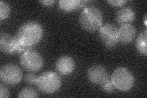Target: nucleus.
<instances>
[{
	"instance_id": "f257e3e1",
	"label": "nucleus",
	"mask_w": 147,
	"mask_h": 98,
	"mask_svg": "<svg viewBox=\"0 0 147 98\" xmlns=\"http://www.w3.org/2000/svg\"><path fill=\"white\" fill-rule=\"evenodd\" d=\"M44 35L43 28L39 23L27 22L18 28L16 38L22 44L31 47L39 43Z\"/></svg>"
},
{
	"instance_id": "f03ea898",
	"label": "nucleus",
	"mask_w": 147,
	"mask_h": 98,
	"mask_svg": "<svg viewBox=\"0 0 147 98\" xmlns=\"http://www.w3.org/2000/svg\"><path fill=\"white\" fill-rule=\"evenodd\" d=\"M102 20V14L99 9L88 7L82 11L79 17V23L81 27L85 31L94 32L101 27Z\"/></svg>"
},
{
	"instance_id": "7ed1b4c3",
	"label": "nucleus",
	"mask_w": 147,
	"mask_h": 98,
	"mask_svg": "<svg viewBox=\"0 0 147 98\" xmlns=\"http://www.w3.org/2000/svg\"><path fill=\"white\" fill-rule=\"evenodd\" d=\"M36 85L41 92L51 94L60 88L61 80L57 73L53 71H46L38 77Z\"/></svg>"
},
{
	"instance_id": "20e7f679",
	"label": "nucleus",
	"mask_w": 147,
	"mask_h": 98,
	"mask_svg": "<svg viewBox=\"0 0 147 98\" xmlns=\"http://www.w3.org/2000/svg\"><path fill=\"white\" fill-rule=\"evenodd\" d=\"M114 87L117 89L127 91L134 85V77L128 69L120 67L115 69L110 77Z\"/></svg>"
},
{
	"instance_id": "39448f33",
	"label": "nucleus",
	"mask_w": 147,
	"mask_h": 98,
	"mask_svg": "<svg viewBox=\"0 0 147 98\" xmlns=\"http://www.w3.org/2000/svg\"><path fill=\"white\" fill-rule=\"evenodd\" d=\"M20 63L26 71L37 72L42 68L44 62L42 56L38 51L30 49L22 54Z\"/></svg>"
},
{
	"instance_id": "423d86ee",
	"label": "nucleus",
	"mask_w": 147,
	"mask_h": 98,
	"mask_svg": "<svg viewBox=\"0 0 147 98\" xmlns=\"http://www.w3.org/2000/svg\"><path fill=\"white\" fill-rule=\"evenodd\" d=\"M118 36V28L111 23L105 24L99 28V39L102 44L109 49H114L119 43Z\"/></svg>"
},
{
	"instance_id": "0eeeda50",
	"label": "nucleus",
	"mask_w": 147,
	"mask_h": 98,
	"mask_svg": "<svg viewBox=\"0 0 147 98\" xmlns=\"http://www.w3.org/2000/svg\"><path fill=\"white\" fill-rule=\"evenodd\" d=\"M22 77L23 74L20 68L15 64L4 65L0 70L1 80L7 85H17L21 81Z\"/></svg>"
},
{
	"instance_id": "6e6552de",
	"label": "nucleus",
	"mask_w": 147,
	"mask_h": 98,
	"mask_svg": "<svg viewBox=\"0 0 147 98\" xmlns=\"http://www.w3.org/2000/svg\"><path fill=\"white\" fill-rule=\"evenodd\" d=\"M76 68L75 61L69 56L59 57L55 63V68L57 72L63 76L69 75L74 71Z\"/></svg>"
},
{
	"instance_id": "1a4fd4ad",
	"label": "nucleus",
	"mask_w": 147,
	"mask_h": 98,
	"mask_svg": "<svg viewBox=\"0 0 147 98\" xmlns=\"http://www.w3.org/2000/svg\"><path fill=\"white\" fill-rule=\"evenodd\" d=\"M88 80L94 84H99L104 82L109 77L107 72L103 66L96 65L89 68L87 72Z\"/></svg>"
},
{
	"instance_id": "9d476101",
	"label": "nucleus",
	"mask_w": 147,
	"mask_h": 98,
	"mask_svg": "<svg viewBox=\"0 0 147 98\" xmlns=\"http://www.w3.org/2000/svg\"><path fill=\"white\" fill-rule=\"evenodd\" d=\"M17 41L16 37L7 34L2 33L0 37V50L4 53H16Z\"/></svg>"
},
{
	"instance_id": "9b49d317",
	"label": "nucleus",
	"mask_w": 147,
	"mask_h": 98,
	"mask_svg": "<svg viewBox=\"0 0 147 98\" xmlns=\"http://www.w3.org/2000/svg\"><path fill=\"white\" fill-rule=\"evenodd\" d=\"M136 34L135 27L131 25H123L118 30V41L123 44H129L134 40Z\"/></svg>"
},
{
	"instance_id": "f8f14e48",
	"label": "nucleus",
	"mask_w": 147,
	"mask_h": 98,
	"mask_svg": "<svg viewBox=\"0 0 147 98\" xmlns=\"http://www.w3.org/2000/svg\"><path fill=\"white\" fill-rule=\"evenodd\" d=\"M135 19V13L129 7H125L118 10L117 12L116 20L120 25L131 24Z\"/></svg>"
},
{
	"instance_id": "ddd939ff",
	"label": "nucleus",
	"mask_w": 147,
	"mask_h": 98,
	"mask_svg": "<svg viewBox=\"0 0 147 98\" xmlns=\"http://www.w3.org/2000/svg\"><path fill=\"white\" fill-rule=\"evenodd\" d=\"M80 0H61L58 2V6L61 11L70 12L80 9Z\"/></svg>"
},
{
	"instance_id": "4468645a",
	"label": "nucleus",
	"mask_w": 147,
	"mask_h": 98,
	"mask_svg": "<svg viewBox=\"0 0 147 98\" xmlns=\"http://www.w3.org/2000/svg\"><path fill=\"white\" fill-rule=\"evenodd\" d=\"M146 36L147 31L145 30L139 35L136 41V47L137 51L140 54L145 56H146L147 55Z\"/></svg>"
},
{
	"instance_id": "2eb2a0df",
	"label": "nucleus",
	"mask_w": 147,
	"mask_h": 98,
	"mask_svg": "<svg viewBox=\"0 0 147 98\" xmlns=\"http://www.w3.org/2000/svg\"><path fill=\"white\" fill-rule=\"evenodd\" d=\"M38 93L33 88L26 87L22 90L18 95V97L20 98H31V97H37Z\"/></svg>"
},
{
	"instance_id": "dca6fc26",
	"label": "nucleus",
	"mask_w": 147,
	"mask_h": 98,
	"mask_svg": "<svg viewBox=\"0 0 147 98\" xmlns=\"http://www.w3.org/2000/svg\"><path fill=\"white\" fill-rule=\"evenodd\" d=\"M10 7L8 4L3 1H0V20L1 21L7 18L10 14Z\"/></svg>"
},
{
	"instance_id": "f3484780",
	"label": "nucleus",
	"mask_w": 147,
	"mask_h": 98,
	"mask_svg": "<svg viewBox=\"0 0 147 98\" xmlns=\"http://www.w3.org/2000/svg\"><path fill=\"white\" fill-rule=\"evenodd\" d=\"M100 86L102 90L107 93H112L115 90V88L111 80V78L110 77H108L106 80L101 83Z\"/></svg>"
},
{
	"instance_id": "a211bd4d",
	"label": "nucleus",
	"mask_w": 147,
	"mask_h": 98,
	"mask_svg": "<svg viewBox=\"0 0 147 98\" xmlns=\"http://www.w3.org/2000/svg\"><path fill=\"white\" fill-rule=\"evenodd\" d=\"M38 77L36 75L33 74H31V73H28L25 76V82L28 83V84H34L36 83V81H37V79H38Z\"/></svg>"
},
{
	"instance_id": "6ab92c4d",
	"label": "nucleus",
	"mask_w": 147,
	"mask_h": 98,
	"mask_svg": "<svg viewBox=\"0 0 147 98\" xmlns=\"http://www.w3.org/2000/svg\"><path fill=\"white\" fill-rule=\"evenodd\" d=\"M10 96V93L7 88L2 84L0 85V97L7 98Z\"/></svg>"
},
{
	"instance_id": "aec40b11",
	"label": "nucleus",
	"mask_w": 147,
	"mask_h": 98,
	"mask_svg": "<svg viewBox=\"0 0 147 98\" xmlns=\"http://www.w3.org/2000/svg\"><path fill=\"white\" fill-rule=\"evenodd\" d=\"M107 3H109L110 5H111L114 7H121L125 5V4L127 3L125 0H116V1H114V0H110V1H107Z\"/></svg>"
},
{
	"instance_id": "412c9836",
	"label": "nucleus",
	"mask_w": 147,
	"mask_h": 98,
	"mask_svg": "<svg viewBox=\"0 0 147 98\" xmlns=\"http://www.w3.org/2000/svg\"><path fill=\"white\" fill-rule=\"evenodd\" d=\"M40 3L45 6H51L55 3V1H53V0H44V1H40Z\"/></svg>"
}]
</instances>
